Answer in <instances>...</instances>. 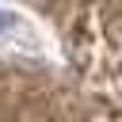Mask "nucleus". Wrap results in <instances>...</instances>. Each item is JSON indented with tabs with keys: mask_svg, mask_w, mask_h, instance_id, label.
<instances>
[{
	"mask_svg": "<svg viewBox=\"0 0 122 122\" xmlns=\"http://www.w3.org/2000/svg\"><path fill=\"white\" fill-rule=\"evenodd\" d=\"M0 42L4 46H19V50H34V27L19 11L0 8Z\"/></svg>",
	"mask_w": 122,
	"mask_h": 122,
	"instance_id": "nucleus-1",
	"label": "nucleus"
}]
</instances>
